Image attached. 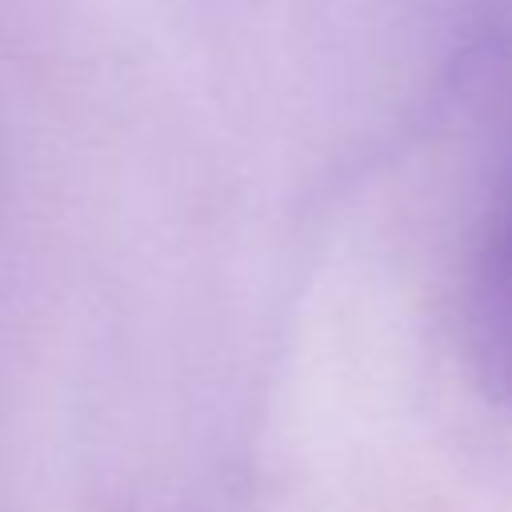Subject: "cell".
Wrapping results in <instances>:
<instances>
[{
    "instance_id": "cell-1",
    "label": "cell",
    "mask_w": 512,
    "mask_h": 512,
    "mask_svg": "<svg viewBox=\"0 0 512 512\" xmlns=\"http://www.w3.org/2000/svg\"><path fill=\"white\" fill-rule=\"evenodd\" d=\"M464 348L480 388L512 412V180L484 216L468 260Z\"/></svg>"
}]
</instances>
